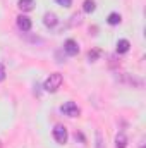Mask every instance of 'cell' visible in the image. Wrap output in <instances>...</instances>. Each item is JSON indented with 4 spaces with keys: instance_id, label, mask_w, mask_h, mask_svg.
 <instances>
[{
    "instance_id": "obj_1",
    "label": "cell",
    "mask_w": 146,
    "mask_h": 148,
    "mask_svg": "<svg viewBox=\"0 0 146 148\" xmlns=\"http://www.w3.org/2000/svg\"><path fill=\"white\" fill-rule=\"evenodd\" d=\"M60 86H62V74L60 73L50 74V76L46 77L45 84H43V88H45L46 91H57Z\"/></svg>"
},
{
    "instance_id": "obj_2",
    "label": "cell",
    "mask_w": 146,
    "mask_h": 148,
    "mask_svg": "<svg viewBox=\"0 0 146 148\" xmlns=\"http://www.w3.org/2000/svg\"><path fill=\"white\" fill-rule=\"evenodd\" d=\"M60 110L62 114H65V115H69V117H77L79 115V107H77V103H74V102H65L62 107H60Z\"/></svg>"
},
{
    "instance_id": "obj_3",
    "label": "cell",
    "mask_w": 146,
    "mask_h": 148,
    "mask_svg": "<svg viewBox=\"0 0 146 148\" xmlns=\"http://www.w3.org/2000/svg\"><path fill=\"white\" fill-rule=\"evenodd\" d=\"M53 138H55L57 143L64 145V143L67 141V129H65L64 126H55V127H53Z\"/></svg>"
},
{
    "instance_id": "obj_4",
    "label": "cell",
    "mask_w": 146,
    "mask_h": 148,
    "mask_svg": "<svg viewBox=\"0 0 146 148\" xmlns=\"http://www.w3.org/2000/svg\"><path fill=\"white\" fill-rule=\"evenodd\" d=\"M64 50H65L67 55H77L79 47H77V43H76L74 40H67V41L64 43Z\"/></svg>"
},
{
    "instance_id": "obj_5",
    "label": "cell",
    "mask_w": 146,
    "mask_h": 148,
    "mask_svg": "<svg viewBox=\"0 0 146 148\" xmlns=\"http://www.w3.org/2000/svg\"><path fill=\"white\" fill-rule=\"evenodd\" d=\"M17 26L21 31H29L31 29V19L28 16H19L17 17Z\"/></svg>"
},
{
    "instance_id": "obj_6",
    "label": "cell",
    "mask_w": 146,
    "mask_h": 148,
    "mask_svg": "<svg viewBox=\"0 0 146 148\" xmlns=\"http://www.w3.org/2000/svg\"><path fill=\"white\" fill-rule=\"evenodd\" d=\"M43 23H45L46 28H53V26L59 23V19H57V16H55L53 12H46L45 17H43Z\"/></svg>"
},
{
    "instance_id": "obj_7",
    "label": "cell",
    "mask_w": 146,
    "mask_h": 148,
    "mask_svg": "<svg viewBox=\"0 0 146 148\" xmlns=\"http://www.w3.org/2000/svg\"><path fill=\"white\" fill-rule=\"evenodd\" d=\"M17 7L23 10V12H29L35 9V0H19L17 2Z\"/></svg>"
},
{
    "instance_id": "obj_8",
    "label": "cell",
    "mask_w": 146,
    "mask_h": 148,
    "mask_svg": "<svg viewBox=\"0 0 146 148\" xmlns=\"http://www.w3.org/2000/svg\"><path fill=\"white\" fill-rule=\"evenodd\" d=\"M129 48H131V43L127 40H119L117 41V52L119 53H126V52H129Z\"/></svg>"
},
{
    "instance_id": "obj_9",
    "label": "cell",
    "mask_w": 146,
    "mask_h": 148,
    "mask_svg": "<svg viewBox=\"0 0 146 148\" xmlns=\"http://www.w3.org/2000/svg\"><path fill=\"white\" fill-rule=\"evenodd\" d=\"M126 147H127V136L124 133L117 134V138H115V148H126Z\"/></svg>"
},
{
    "instance_id": "obj_10",
    "label": "cell",
    "mask_w": 146,
    "mask_h": 148,
    "mask_svg": "<svg viewBox=\"0 0 146 148\" xmlns=\"http://www.w3.org/2000/svg\"><path fill=\"white\" fill-rule=\"evenodd\" d=\"M120 21H122V17H120V14H117V12H112L108 16V24H112V26L120 24Z\"/></svg>"
},
{
    "instance_id": "obj_11",
    "label": "cell",
    "mask_w": 146,
    "mask_h": 148,
    "mask_svg": "<svg viewBox=\"0 0 146 148\" xmlns=\"http://www.w3.org/2000/svg\"><path fill=\"white\" fill-rule=\"evenodd\" d=\"M95 7H96V5H95L93 0H84V3H83V10L88 12V14H91V12L95 10Z\"/></svg>"
},
{
    "instance_id": "obj_12",
    "label": "cell",
    "mask_w": 146,
    "mask_h": 148,
    "mask_svg": "<svg viewBox=\"0 0 146 148\" xmlns=\"http://www.w3.org/2000/svg\"><path fill=\"white\" fill-rule=\"evenodd\" d=\"M98 55H100V52H98V50H91V52L88 53V59H89L91 62H95V60L98 59Z\"/></svg>"
},
{
    "instance_id": "obj_13",
    "label": "cell",
    "mask_w": 146,
    "mask_h": 148,
    "mask_svg": "<svg viewBox=\"0 0 146 148\" xmlns=\"http://www.w3.org/2000/svg\"><path fill=\"white\" fill-rule=\"evenodd\" d=\"M59 5H62V7H71L72 5V0H55Z\"/></svg>"
},
{
    "instance_id": "obj_14",
    "label": "cell",
    "mask_w": 146,
    "mask_h": 148,
    "mask_svg": "<svg viewBox=\"0 0 146 148\" xmlns=\"http://www.w3.org/2000/svg\"><path fill=\"white\" fill-rule=\"evenodd\" d=\"M3 79H5V66L0 62V83H2Z\"/></svg>"
},
{
    "instance_id": "obj_15",
    "label": "cell",
    "mask_w": 146,
    "mask_h": 148,
    "mask_svg": "<svg viewBox=\"0 0 146 148\" xmlns=\"http://www.w3.org/2000/svg\"><path fill=\"white\" fill-rule=\"evenodd\" d=\"M96 141H98V145H96V148H102V134H100V131L96 133Z\"/></svg>"
},
{
    "instance_id": "obj_16",
    "label": "cell",
    "mask_w": 146,
    "mask_h": 148,
    "mask_svg": "<svg viewBox=\"0 0 146 148\" xmlns=\"http://www.w3.org/2000/svg\"><path fill=\"white\" fill-rule=\"evenodd\" d=\"M141 148H145V145H141Z\"/></svg>"
},
{
    "instance_id": "obj_17",
    "label": "cell",
    "mask_w": 146,
    "mask_h": 148,
    "mask_svg": "<svg viewBox=\"0 0 146 148\" xmlns=\"http://www.w3.org/2000/svg\"><path fill=\"white\" fill-rule=\"evenodd\" d=\"M0 148H2V143H0Z\"/></svg>"
}]
</instances>
